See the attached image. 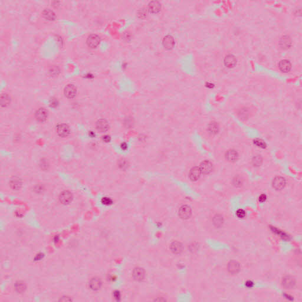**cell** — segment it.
<instances>
[{"instance_id":"19","label":"cell","mask_w":302,"mask_h":302,"mask_svg":"<svg viewBox=\"0 0 302 302\" xmlns=\"http://www.w3.org/2000/svg\"><path fill=\"white\" fill-rule=\"evenodd\" d=\"M170 248L174 254H180L183 251V246L179 241H174L171 244Z\"/></svg>"},{"instance_id":"35","label":"cell","mask_w":302,"mask_h":302,"mask_svg":"<svg viewBox=\"0 0 302 302\" xmlns=\"http://www.w3.org/2000/svg\"><path fill=\"white\" fill-rule=\"evenodd\" d=\"M119 165V166L120 168L124 169L128 167V162L126 161V160L122 159L120 161Z\"/></svg>"},{"instance_id":"21","label":"cell","mask_w":302,"mask_h":302,"mask_svg":"<svg viewBox=\"0 0 302 302\" xmlns=\"http://www.w3.org/2000/svg\"><path fill=\"white\" fill-rule=\"evenodd\" d=\"M14 288L15 290L18 293H24L26 288L27 286L26 283L22 281H18L16 282L14 284Z\"/></svg>"},{"instance_id":"7","label":"cell","mask_w":302,"mask_h":302,"mask_svg":"<svg viewBox=\"0 0 302 302\" xmlns=\"http://www.w3.org/2000/svg\"><path fill=\"white\" fill-rule=\"evenodd\" d=\"M132 275H133V279L135 280L138 281V282H141V281H142L145 279V272L144 270L142 268H135L132 272Z\"/></svg>"},{"instance_id":"18","label":"cell","mask_w":302,"mask_h":302,"mask_svg":"<svg viewBox=\"0 0 302 302\" xmlns=\"http://www.w3.org/2000/svg\"><path fill=\"white\" fill-rule=\"evenodd\" d=\"M201 173H202L199 167H197V166L194 167L191 169V171L190 172V178L191 179V180L192 181H197L199 178Z\"/></svg>"},{"instance_id":"23","label":"cell","mask_w":302,"mask_h":302,"mask_svg":"<svg viewBox=\"0 0 302 302\" xmlns=\"http://www.w3.org/2000/svg\"><path fill=\"white\" fill-rule=\"evenodd\" d=\"M43 17L48 20H54L55 19V13L50 9H46L43 11Z\"/></svg>"},{"instance_id":"32","label":"cell","mask_w":302,"mask_h":302,"mask_svg":"<svg viewBox=\"0 0 302 302\" xmlns=\"http://www.w3.org/2000/svg\"><path fill=\"white\" fill-rule=\"evenodd\" d=\"M234 184L237 186H240L243 184V180L240 177H237L234 179Z\"/></svg>"},{"instance_id":"43","label":"cell","mask_w":302,"mask_h":302,"mask_svg":"<svg viewBox=\"0 0 302 302\" xmlns=\"http://www.w3.org/2000/svg\"><path fill=\"white\" fill-rule=\"evenodd\" d=\"M208 88H210L211 86V88H213V86H214V84H212V83H207V86H206Z\"/></svg>"},{"instance_id":"26","label":"cell","mask_w":302,"mask_h":302,"mask_svg":"<svg viewBox=\"0 0 302 302\" xmlns=\"http://www.w3.org/2000/svg\"><path fill=\"white\" fill-rule=\"evenodd\" d=\"M208 129L210 133L212 134H216L218 131V126L215 122H211L209 125Z\"/></svg>"},{"instance_id":"1","label":"cell","mask_w":302,"mask_h":302,"mask_svg":"<svg viewBox=\"0 0 302 302\" xmlns=\"http://www.w3.org/2000/svg\"><path fill=\"white\" fill-rule=\"evenodd\" d=\"M192 214V211L190 206H182L179 210V215L180 218L184 220H186L190 218Z\"/></svg>"},{"instance_id":"4","label":"cell","mask_w":302,"mask_h":302,"mask_svg":"<svg viewBox=\"0 0 302 302\" xmlns=\"http://www.w3.org/2000/svg\"><path fill=\"white\" fill-rule=\"evenodd\" d=\"M100 42V37L96 35H91L88 38L87 44L88 46L92 48L97 47Z\"/></svg>"},{"instance_id":"11","label":"cell","mask_w":302,"mask_h":302,"mask_svg":"<svg viewBox=\"0 0 302 302\" xmlns=\"http://www.w3.org/2000/svg\"><path fill=\"white\" fill-rule=\"evenodd\" d=\"M22 185V181L18 177H13L10 181V186L12 190L14 191L19 190Z\"/></svg>"},{"instance_id":"15","label":"cell","mask_w":302,"mask_h":302,"mask_svg":"<svg viewBox=\"0 0 302 302\" xmlns=\"http://www.w3.org/2000/svg\"><path fill=\"white\" fill-rule=\"evenodd\" d=\"M279 68L282 72L288 73L292 69V64L288 60H282L279 63Z\"/></svg>"},{"instance_id":"38","label":"cell","mask_w":302,"mask_h":302,"mask_svg":"<svg viewBox=\"0 0 302 302\" xmlns=\"http://www.w3.org/2000/svg\"><path fill=\"white\" fill-rule=\"evenodd\" d=\"M43 189H44V188H43V186H37V188H35V191H37V192H39H39H42L43 190Z\"/></svg>"},{"instance_id":"25","label":"cell","mask_w":302,"mask_h":302,"mask_svg":"<svg viewBox=\"0 0 302 302\" xmlns=\"http://www.w3.org/2000/svg\"><path fill=\"white\" fill-rule=\"evenodd\" d=\"M11 102L10 97L6 93L2 94L1 95V106L2 108L7 107Z\"/></svg>"},{"instance_id":"27","label":"cell","mask_w":302,"mask_h":302,"mask_svg":"<svg viewBox=\"0 0 302 302\" xmlns=\"http://www.w3.org/2000/svg\"><path fill=\"white\" fill-rule=\"evenodd\" d=\"M214 224L217 226H220L222 224V222H223V220H222V218L221 216L220 215H216L215 217H214Z\"/></svg>"},{"instance_id":"12","label":"cell","mask_w":302,"mask_h":302,"mask_svg":"<svg viewBox=\"0 0 302 302\" xmlns=\"http://www.w3.org/2000/svg\"><path fill=\"white\" fill-rule=\"evenodd\" d=\"M201 173L204 174H208L211 172L213 169V165L211 162L208 161H204L199 166Z\"/></svg>"},{"instance_id":"8","label":"cell","mask_w":302,"mask_h":302,"mask_svg":"<svg viewBox=\"0 0 302 302\" xmlns=\"http://www.w3.org/2000/svg\"><path fill=\"white\" fill-rule=\"evenodd\" d=\"M162 44L165 49L170 50L173 48L175 46L174 39L171 35H167L163 39Z\"/></svg>"},{"instance_id":"40","label":"cell","mask_w":302,"mask_h":302,"mask_svg":"<svg viewBox=\"0 0 302 302\" xmlns=\"http://www.w3.org/2000/svg\"><path fill=\"white\" fill-rule=\"evenodd\" d=\"M114 296H115V297L118 300V299L120 298V295L119 292H118V291L115 292V293H114Z\"/></svg>"},{"instance_id":"30","label":"cell","mask_w":302,"mask_h":302,"mask_svg":"<svg viewBox=\"0 0 302 302\" xmlns=\"http://www.w3.org/2000/svg\"><path fill=\"white\" fill-rule=\"evenodd\" d=\"M261 161H262V159L259 156H257V157H254L253 160V164H254V166H259V165H260Z\"/></svg>"},{"instance_id":"37","label":"cell","mask_w":302,"mask_h":302,"mask_svg":"<svg viewBox=\"0 0 302 302\" xmlns=\"http://www.w3.org/2000/svg\"><path fill=\"white\" fill-rule=\"evenodd\" d=\"M267 198V197L265 194H261V195L259 197V201L261 202H264Z\"/></svg>"},{"instance_id":"13","label":"cell","mask_w":302,"mask_h":302,"mask_svg":"<svg viewBox=\"0 0 302 302\" xmlns=\"http://www.w3.org/2000/svg\"><path fill=\"white\" fill-rule=\"evenodd\" d=\"M286 185V180L282 177H275L273 181V186L277 190L283 189Z\"/></svg>"},{"instance_id":"16","label":"cell","mask_w":302,"mask_h":302,"mask_svg":"<svg viewBox=\"0 0 302 302\" xmlns=\"http://www.w3.org/2000/svg\"><path fill=\"white\" fill-rule=\"evenodd\" d=\"M109 128L108 122L104 119H100L96 123V129L100 132H105Z\"/></svg>"},{"instance_id":"36","label":"cell","mask_w":302,"mask_h":302,"mask_svg":"<svg viewBox=\"0 0 302 302\" xmlns=\"http://www.w3.org/2000/svg\"><path fill=\"white\" fill-rule=\"evenodd\" d=\"M50 73L51 75H57L59 73V69L56 67H53L50 70Z\"/></svg>"},{"instance_id":"5","label":"cell","mask_w":302,"mask_h":302,"mask_svg":"<svg viewBox=\"0 0 302 302\" xmlns=\"http://www.w3.org/2000/svg\"><path fill=\"white\" fill-rule=\"evenodd\" d=\"M296 280L295 278L290 275L285 276L282 280V285L286 288H292L295 287Z\"/></svg>"},{"instance_id":"42","label":"cell","mask_w":302,"mask_h":302,"mask_svg":"<svg viewBox=\"0 0 302 302\" xmlns=\"http://www.w3.org/2000/svg\"><path fill=\"white\" fill-rule=\"evenodd\" d=\"M253 283L250 281H248L246 283V286L248 288H251L253 286Z\"/></svg>"},{"instance_id":"9","label":"cell","mask_w":302,"mask_h":302,"mask_svg":"<svg viewBox=\"0 0 302 302\" xmlns=\"http://www.w3.org/2000/svg\"><path fill=\"white\" fill-rule=\"evenodd\" d=\"M89 285L90 288H91L92 290H93L94 291H97V290H99L100 288H101L102 285V282L101 281L100 278L95 277H93L92 279H91V280H90Z\"/></svg>"},{"instance_id":"22","label":"cell","mask_w":302,"mask_h":302,"mask_svg":"<svg viewBox=\"0 0 302 302\" xmlns=\"http://www.w3.org/2000/svg\"><path fill=\"white\" fill-rule=\"evenodd\" d=\"M161 6L158 1H151L149 4V9L153 13H157L161 10Z\"/></svg>"},{"instance_id":"29","label":"cell","mask_w":302,"mask_h":302,"mask_svg":"<svg viewBox=\"0 0 302 302\" xmlns=\"http://www.w3.org/2000/svg\"><path fill=\"white\" fill-rule=\"evenodd\" d=\"M112 200L110 199V198L108 197H104L102 199V203L105 205V206H110L112 204Z\"/></svg>"},{"instance_id":"39","label":"cell","mask_w":302,"mask_h":302,"mask_svg":"<svg viewBox=\"0 0 302 302\" xmlns=\"http://www.w3.org/2000/svg\"><path fill=\"white\" fill-rule=\"evenodd\" d=\"M103 141L106 142H109L110 141V137L108 135H105L103 137Z\"/></svg>"},{"instance_id":"31","label":"cell","mask_w":302,"mask_h":302,"mask_svg":"<svg viewBox=\"0 0 302 302\" xmlns=\"http://www.w3.org/2000/svg\"><path fill=\"white\" fill-rule=\"evenodd\" d=\"M254 144L256 145L257 146H258L259 147L263 148H264L266 146V144L263 141L260 140V139H256V140H255L254 141Z\"/></svg>"},{"instance_id":"41","label":"cell","mask_w":302,"mask_h":302,"mask_svg":"<svg viewBox=\"0 0 302 302\" xmlns=\"http://www.w3.org/2000/svg\"><path fill=\"white\" fill-rule=\"evenodd\" d=\"M121 148H122V149L123 150H126V149H127V148H128V146H127L126 144H125V143H123V144H121Z\"/></svg>"},{"instance_id":"28","label":"cell","mask_w":302,"mask_h":302,"mask_svg":"<svg viewBox=\"0 0 302 302\" xmlns=\"http://www.w3.org/2000/svg\"><path fill=\"white\" fill-rule=\"evenodd\" d=\"M40 166L42 169H48V162L47 161V160H45L43 159L40 161Z\"/></svg>"},{"instance_id":"33","label":"cell","mask_w":302,"mask_h":302,"mask_svg":"<svg viewBox=\"0 0 302 302\" xmlns=\"http://www.w3.org/2000/svg\"><path fill=\"white\" fill-rule=\"evenodd\" d=\"M59 105V102L55 98H52L50 100V106L51 108H56Z\"/></svg>"},{"instance_id":"34","label":"cell","mask_w":302,"mask_h":302,"mask_svg":"<svg viewBox=\"0 0 302 302\" xmlns=\"http://www.w3.org/2000/svg\"><path fill=\"white\" fill-rule=\"evenodd\" d=\"M236 215L237 216L239 217V218H244L246 216V212L242 210V209H240L239 210H237V211L236 212Z\"/></svg>"},{"instance_id":"24","label":"cell","mask_w":302,"mask_h":302,"mask_svg":"<svg viewBox=\"0 0 302 302\" xmlns=\"http://www.w3.org/2000/svg\"><path fill=\"white\" fill-rule=\"evenodd\" d=\"M238 157H239V155H238L237 152L235 151L230 150V151H228L226 152V158L228 161L234 162V161H237V159H238Z\"/></svg>"},{"instance_id":"14","label":"cell","mask_w":302,"mask_h":302,"mask_svg":"<svg viewBox=\"0 0 302 302\" xmlns=\"http://www.w3.org/2000/svg\"><path fill=\"white\" fill-rule=\"evenodd\" d=\"M224 63L226 67L233 68L237 64V59L234 55L230 54L225 57Z\"/></svg>"},{"instance_id":"20","label":"cell","mask_w":302,"mask_h":302,"mask_svg":"<svg viewBox=\"0 0 302 302\" xmlns=\"http://www.w3.org/2000/svg\"><path fill=\"white\" fill-rule=\"evenodd\" d=\"M240 268V264L236 261H231L228 265V270L232 275L237 274Z\"/></svg>"},{"instance_id":"6","label":"cell","mask_w":302,"mask_h":302,"mask_svg":"<svg viewBox=\"0 0 302 302\" xmlns=\"http://www.w3.org/2000/svg\"><path fill=\"white\" fill-rule=\"evenodd\" d=\"M57 132L61 137H67L70 133V129L66 124H59L57 126Z\"/></svg>"},{"instance_id":"17","label":"cell","mask_w":302,"mask_h":302,"mask_svg":"<svg viewBox=\"0 0 302 302\" xmlns=\"http://www.w3.org/2000/svg\"><path fill=\"white\" fill-rule=\"evenodd\" d=\"M279 44L281 48L283 50H287L290 48L292 46V40L290 37L288 35L283 36L280 40Z\"/></svg>"},{"instance_id":"2","label":"cell","mask_w":302,"mask_h":302,"mask_svg":"<svg viewBox=\"0 0 302 302\" xmlns=\"http://www.w3.org/2000/svg\"><path fill=\"white\" fill-rule=\"evenodd\" d=\"M73 199V195L71 192L69 191H64L60 194L59 196V201L60 202L64 204L67 205L70 204Z\"/></svg>"},{"instance_id":"3","label":"cell","mask_w":302,"mask_h":302,"mask_svg":"<svg viewBox=\"0 0 302 302\" xmlns=\"http://www.w3.org/2000/svg\"><path fill=\"white\" fill-rule=\"evenodd\" d=\"M35 117L37 121L43 122L46 121L48 117V111L44 108H40L36 111Z\"/></svg>"},{"instance_id":"10","label":"cell","mask_w":302,"mask_h":302,"mask_svg":"<svg viewBox=\"0 0 302 302\" xmlns=\"http://www.w3.org/2000/svg\"><path fill=\"white\" fill-rule=\"evenodd\" d=\"M76 88L73 84H68L65 87L64 90V93L65 96L69 99H72L75 97L76 95Z\"/></svg>"}]
</instances>
